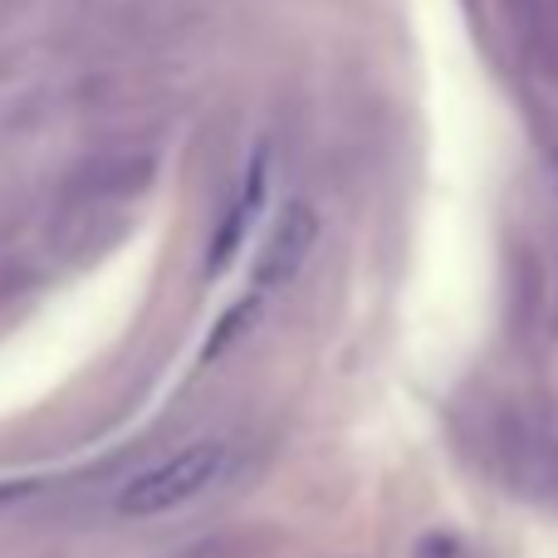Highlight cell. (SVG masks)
Masks as SVG:
<instances>
[{
	"label": "cell",
	"mask_w": 558,
	"mask_h": 558,
	"mask_svg": "<svg viewBox=\"0 0 558 558\" xmlns=\"http://www.w3.org/2000/svg\"><path fill=\"white\" fill-rule=\"evenodd\" d=\"M314 241H318V216H314V206L289 202L284 211L275 216L270 235H265V245H260L255 284H260V289H279V284H289V279L299 275V265L308 260Z\"/></svg>",
	"instance_id": "7a4b0ae2"
},
{
	"label": "cell",
	"mask_w": 558,
	"mask_h": 558,
	"mask_svg": "<svg viewBox=\"0 0 558 558\" xmlns=\"http://www.w3.org/2000/svg\"><path fill=\"white\" fill-rule=\"evenodd\" d=\"M226 465H231L226 446H216V441L186 446V451L157 461L153 471L133 475V481L118 490V514H128V520H153V514L182 510V505H192L196 495H206L221 481Z\"/></svg>",
	"instance_id": "6da1fadb"
},
{
	"label": "cell",
	"mask_w": 558,
	"mask_h": 558,
	"mask_svg": "<svg viewBox=\"0 0 558 558\" xmlns=\"http://www.w3.org/2000/svg\"><path fill=\"white\" fill-rule=\"evenodd\" d=\"M416 558H481V554H475L471 544L461 539V534L436 530V534H426V539L416 544Z\"/></svg>",
	"instance_id": "3957f363"
}]
</instances>
